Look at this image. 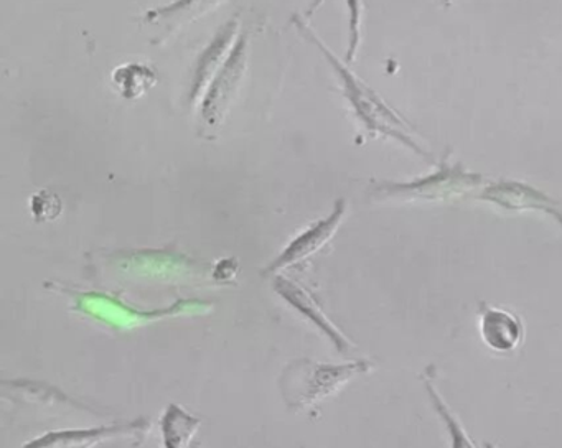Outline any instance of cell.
<instances>
[{
	"instance_id": "obj_9",
	"label": "cell",
	"mask_w": 562,
	"mask_h": 448,
	"mask_svg": "<svg viewBox=\"0 0 562 448\" xmlns=\"http://www.w3.org/2000/svg\"><path fill=\"white\" fill-rule=\"evenodd\" d=\"M225 2L228 0H173L167 5L149 10L146 22L150 25L164 26L167 33H172L182 29L183 25L195 22L196 19H202Z\"/></svg>"
},
{
	"instance_id": "obj_5",
	"label": "cell",
	"mask_w": 562,
	"mask_h": 448,
	"mask_svg": "<svg viewBox=\"0 0 562 448\" xmlns=\"http://www.w3.org/2000/svg\"><path fill=\"white\" fill-rule=\"evenodd\" d=\"M475 200L493 204L515 213H542L554 220L562 227V206L558 200L544 191L538 190L525 181L488 180L485 187L475 194Z\"/></svg>"
},
{
	"instance_id": "obj_3",
	"label": "cell",
	"mask_w": 562,
	"mask_h": 448,
	"mask_svg": "<svg viewBox=\"0 0 562 448\" xmlns=\"http://www.w3.org/2000/svg\"><path fill=\"white\" fill-rule=\"evenodd\" d=\"M370 369V362L364 359L345 362V365H314L311 361H297L285 372L284 378H289V382L282 381V388L284 391L289 389L285 397L292 405L305 407L334 394L355 376Z\"/></svg>"
},
{
	"instance_id": "obj_2",
	"label": "cell",
	"mask_w": 562,
	"mask_h": 448,
	"mask_svg": "<svg viewBox=\"0 0 562 448\" xmlns=\"http://www.w3.org/2000/svg\"><path fill=\"white\" fill-rule=\"evenodd\" d=\"M486 178L475 171L467 170L462 164L449 161L443 157L432 173L407 181H374L371 194L380 201H447L457 198L473 197L486 184Z\"/></svg>"
},
{
	"instance_id": "obj_14",
	"label": "cell",
	"mask_w": 562,
	"mask_h": 448,
	"mask_svg": "<svg viewBox=\"0 0 562 448\" xmlns=\"http://www.w3.org/2000/svg\"><path fill=\"white\" fill-rule=\"evenodd\" d=\"M199 425V418L186 414L177 405H170L162 422L166 448H187V444H189L192 435L195 434Z\"/></svg>"
},
{
	"instance_id": "obj_15",
	"label": "cell",
	"mask_w": 562,
	"mask_h": 448,
	"mask_svg": "<svg viewBox=\"0 0 562 448\" xmlns=\"http://www.w3.org/2000/svg\"><path fill=\"white\" fill-rule=\"evenodd\" d=\"M324 0H312L305 16L314 15ZM348 10V48L347 61L353 63L361 43V23H363V0H345Z\"/></svg>"
},
{
	"instance_id": "obj_6",
	"label": "cell",
	"mask_w": 562,
	"mask_h": 448,
	"mask_svg": "<svg viewBox=\"0 0 562 448\" xmlns=\"http://www.w3.org/2000/svg\"><path fill=\"white\" fill-rule=\"evenodd\" d=\"M345 213H347V201L338 200L337 203H335L334 211H331L327 217H324V220L312 224L304 233L299 234V236L282 250L281 256L268 267L266 273L279 272V270L295 266V264L301 262V260L307 259V257L318 253V250L335 236L338 227H340L341 221H344Z\"/></svg>"
},
{
	"instance_id": "obj_11",
	"label": "cell",
	"mask_w": 562,
	"mask_h": 448,
	"mask_svg": "<svg viewBox=\"0 0 562 448\" xmlns=\"http://www.w3.org/2000/svg\"><path fill=\"white\" fill-rule=\"evenodd\" d=\"M276 290H278L291 305H294V309H297L302 315L307 316L311 322H314L315 325L335 343V346H337L340 351L350 348V343L347 341L344 333L338 332V329L331 325L330 320L322 313L317 303L314 302V299H312L304 289L295 285V283L289 282L284 277H276Z\"/></svg>"
},
{
	"instance_id": "obj_16",
	"label": "cell",
	"mask_w": 562,
	"mask_h": 448,
	"mask_svg": "<svg viewBox=\"0 0 562 448\" xmlns=\"http://www.w3.org/2000/svg\"><path fill=\"white\" fill-rule=\"evenodd\" d=\"M32 213L37 221H52L61 213V200L52 191H38L32 198Z\"/></svg>"
},
{
	"instance_id": "obj_7",
	"label": "cell",
	"mask_w": 562,
	"mask_h": 448,
	"mask_svg": "<svg viewBox=\"0 0 562 448\" xmlns=\"http://www.w3.org/2000/svg\"><path fill=\"white\" fill-rule=\"evenodd\" d=\"M239 16H233L216 32L215 38L209 43L199 61H196L195 71L190 85V102L202 101L203 94L209 89L210 82L215 78L216 72L222 68L223 63L228 58L238 40Z\"/></svg>"
},
{
	"instance_id": "obj_4",
	"label": "cell",
	"mask_w": 562,
	"mask_h": 448,
	"mask_svg": "<svg viewBox=\"0 0 562 448\" xmlns=\"http://www.w3.org/2000/svg\"><path fill=\"white\" fill-rule=\"evenodd\" d=\"M249 33H239L232 53L223 63L215 78L210 82L209 89L200 101V117L203 131L213 132L220 128L225 115L228 114L239 86L248 68Z\"/></svg>"
},
{
	"instance_id": "obj_10",
	"label": "cell",
	"mask_w": 562,
	"mask_h": 448,
	"mask_svg": "<svg viewBox=\"0 0 562 448\" xmlns=\"http://www.w3.org/2000/svg\"><path fill=\"white\" fill-rule=\"evenodd\" d=\"M137 424L114 425V427L94 428V430L52 432L37 438L24 448H91L108 438L130 435L137 430Z\"/></svg>"
},
{
	"instance_id": "obj_17",
	"label": "cell",
	"mask_w": 562,
	"mask_h": 448,
	"mask_svg": "<svg viewBox=\"0 0 562 448\" xmlns=\"http://www.w3.org/2000/svg\"><path fill=\"white\" fill-rule=\"evenodd\" d=\"M440 2L446 3V5H449L450 0H440Z\"/></svg>"
},
{
	"instance_id": "obj_13",
	"label": "cell",
	"mask_w": 562,
	"mask_h": 448,
	"mask_svg": "<svg viewBox=\"0 0 562 448\" xmlns=\"http://www.w3.org/2000/svg\"><path fill=\"white\" fill-rule=\"evenodd\" d=\"M114 85L126 99H136L157 82L156 72L146 65H126L116 69Z\"/></svg>"
},
{
	"instance_id": "obj_12",
	"label": "cell",
	"mask_w": 562,
	"mask_h": 448,
	"mask_svg": "<svg viewBox=\"0 0 562 448\" xmlns=\"http://www.w3.org/2000/svg\"><path fill=\"white\" fill-rule=\"evenodd\" d=\"M424 389H426L427 397H429L430 405L436 411L437 417L442 422L446 427L447 437H449L450 448H479L473 444L472 437L469 432L463 428L462 422L457 417L456 412L452 411L447 404L443 395L440 394L439 389L434 384L432 374H429L427 369L423 378Z\"/></svg>"
},
{
	"instance_id": "obj_1",
	"label": "cell",
	"mask_w": 562,
	"mask_h": 448,
	"mask_svg": "<svg viewBox=\"0 0 562 448\" xmlns=\"http://www.w3.org/2000/svg\"><path fill=\"white\" fill-rule=\"evenodd\" d=\"M292 22L297 26L299 32L302 33L304 38H307L312 45L317 46L318 52L325 56L328 65L334 68L348 104L351 105L358 121L363 124V127L367 128L368 132L374 135H381V137L391 138V141H396L397 144L404 145V147L409 148L411 152L419 155V157L434 161L432 155L414 137L411 125L407 124L393 108H390L367 82L361 81L353 71H350V68H348L344 61H340V59L325 46V43L315 35L314 30L305 25L304 20L294 16Z\"/></svg>"
},
{
	"instance_id": "obj_8",
	"label": "cell",
	"mask_w": 562,
	"mask_h": 448,
	"mask_svg": "<svg viewBox=\"0 0 562 448\" xmlns=\"http://www.w3.org/2000/svg\"><path fill=\"white\" fill-rule=\"evenodd\" d=\"M480 333L483 341L493 351L508 352L521 341L522 326L518 316L513 315L508 310L492 306L483 310Z\"/></svg>"
}]
</instances>
